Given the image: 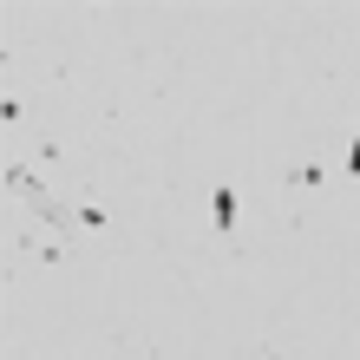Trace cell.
<instances>
[{"instance_id":"obj_1","label":"cell","mask_w":360,"mask_h":360,"mask_svg":"<svg viewBox=\"0 0 360 360\" xmlns=\"http://www.w3.org/2000/svg\"><path fill=\"white\" fill-rule=\"evenodd\" d=\"M210 210H217V229H229V223H236V190H217Z\"/></svg>"},{"instance_id":"obj_2","label":"cell","mask_w":360,"mask_h":360,"mask_svg":"<svg viewBox=\"0 0 360 360\" xmlns=\"http://www.w3.org/2000/svg\"><path fill=\"white\" fill-rule=\"evenodd\" d=\"M347 171H354V177H360V138H354V144H347Z\"/></svg>"}]
</instances>
